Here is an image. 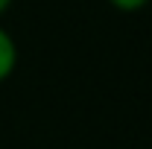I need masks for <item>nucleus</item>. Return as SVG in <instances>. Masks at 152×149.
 <instances>
[{
  "instance_id": "obj_1",
  "label": "nucleus",
  "mask_w": 152,
  "mask_h": 149,
  "mask_svg": "<svg viewBox=\"0 0 152 149\" xmlns=\"http://www.w3.org/2000/svg\"><path fill=\"white\" fill-rule=\"evenodd\" d=\"M15 67H18V44L0 26V85L15 73Z\"/></svg>"
},
{
  "instance_id": "obj_2",
  "label": "nucleus",
  "mask_w": 152,
  "mask_h": 149,
  "mask_svg": "<svg viewBox=\"0 0 152 149\" xmlns=\"http://www.w3.org/2000/svg\"><path fill=\"white\" fill-rule=\"evenodd\" d=\"M117 12H126V15H132V12H140V9H146L149 6V0H108Z\"/></svg>"
},
{
  "instance_id": "obj_3",
  "label": "nucleus",
  "mask_w": 152,
  "mask_h": 149,
  "mask_svg": "<svg viewBox=\"0 0 152 149\" xmlns=\"http://www.w3.org/2000/svg\"><path fill=\"white\" fill-rule=\"evenodd\" d=\"M9 6H12V0H0V18L9 12Z\"/></svg>"
}]
</instances>
